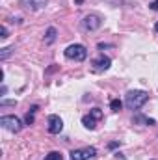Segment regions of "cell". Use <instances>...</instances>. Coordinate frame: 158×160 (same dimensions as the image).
I'll return each mask as SVG.
<instances>
[{"instance_id":"14","label":"cell","mask_w":158,"mask_h":160,"mask_svg":"<svg viewBox=\"0 0 158 160\" xmlns=\"http://www.w3.org/2000/svg\"><path fill=\"white\" fill-rule=\"evenodd\" d=\"M91 116H93V118H97V119H101V118H102L101 108H93V110H91Z\"/></svg>"},{"instance_id":"18","label":"cell","mask_w":158,"mask_h":160,"mask_svg":"<svg viewBox=\"0 0 158 160\" xmlns=\"http://www.w3.org/2000/svg\"><path fill=\"white\" fill-rule=\"evenodd\" d=\"M155 30H156V32H158V22H156V24H155Z\"/></svg>"},{"instance_id":"5","label":"cell","mask_w":158,"mask_h":160,"mask_svg":"<svg viewBox=\"0 0 158 160\" xmlns=\"http://www.w3.org/2000/svg\"><path fill=\"white\" fill-rule=\"evenodd\" d=\"M93 71L95 73H101V71H106V69H110V65H112V62H110V58H106V56H99V58H95L93 60Z\"/></svg>"},{"instance_id":"11","label":"cell","mask_w":158,"mask_h":160,"mask_svg":"<svg viewBox=\"0 0 158 160\" xmlns=\"http://www.w3.org/2000/svg\"><path fill=\"white\" fill-rule=\"evenodd\" d=\"M54 39H56V28H48L47 30V43L50 45V43H54Z\"/></svg>"},{"instance_id":"15","label":"cell","mask_w":158,"mask_h":160,"mask_svg":"<svg viewBox=\"0 0 158 160\" xmlns=\"http://www.w3.org/2000/svg\"><path fill=\"white\" fill-rule=\"evenodd\" d=\"M9 52H11V48H2V54H0V60H6V58L9 56Z\"/></svg>"},{"instance_id":"9","label":"cell","mask_w":158,"mask_h":160,"mask_svg":"<svg viewBox=\"0 0 158 160\" xmlns=\"http://www.w3.org/2000/svg\"><path fill=\"white\" fill-rule=\"evenodd\" d=\"M95 121H97V118H93V116L89 114V116H84V118H82V125H84L86 128H89V130H93V128L97 127V125H95Z\"/></svg>"},{"instance_id":"13","label":"cell","mask_w":158,"mask_h":160,"mask_svg":"<svg viewBox=\"0 0 158 160\" xmlns=\"http://www.w3.org/2000/svg\"><path fill=\"white\" fill-rule=\"evenodd\" d=\"M36 110H37V106H34L30 112H28V116H26V123L30 125V123H34V114H36Z\"/></svg>"},{"instance_id":"17","label":"cell","mask_w":158,"mask_h":160,"mask_svg":"<svg viewBox=\"0 0 158 160\" xmlns=\"http://www.w3.org/2000/svg\"><path fill=\"white\" fill-rule=\"evenodd\" d=\"M151 8H153V9H158V0H155V2L151 4Z\"/></svg>"},{"instance_id":"2","label":"cell","mask_w":158,"mask_h":160,"mask_svg":"<svg viewBox=\"0 0 158 160\" xmlns=\"http://www.w3.org/2000/svg\"><path fill=\"white\" fill-rule=\"evenodd\" d=\"M86 56H87V50H86V47H84V45L75 43V45H69V47L65 48V58H69V60L84 62V60H86Z\"/></svg>"},{"instance_id":"16","label":"cell","mask_w":158,"mask_h":160,"mask_svg":"<svg viewBox=\"0 0 158 160\" xmlns=\"http://www.w3.org/2000/svg\"><path fill=\"white\" fill-rule=\"evenodd\" d=\"M0 34H2L0 38H2V39H6V38H7V28H6V26H2V28H0Z\"/></svg>"},{"instance_id":"6","label":"cell","mask_w":158,"mask_h":160,"mask_svg":"<svg viewBox=\"0 0 158 160\" xmlns=\"http://www.w3.org/2000/svg\"><path fill=\"white\" fill-rule=\"evenodd\" d=\"M63 128V121L60 116H48V132L50 134H60Z\"/></svg>"},{"instance_id":"8","label":"cell","mask_w":158,"mask_h":160,"mask_svg":"<svg viewBox=\"0 0 158 160\" xmlns=\"http://www.w3.org/2000/svg\"><path fill=\"white\" fill-rule=\"evenodd\" d=\"M82 26L86 30H97L101 26V17L99 15H86L82 21Z\"/></svg>"},{"instance_id":"10","label":"cell","mask_w":158,"mask_h":160,"mask_svg":"<svg viewBox=\"0 0 158 160\" xmlns=\"http://www.w3.org/2000/svg\"><path fill=\"white\" fill-rule=\"evenodd\" d=\"M45 160H63V155L60 153V151H52V153H48Z\"/></svg>"},{"instance_id":"4","label":"cell","mask_w":158,"mask_h":160,"mask_svg":"<svg viewBox=\"0 0 158 160\" xmlns=\"http://www.w3.org/2000/svg\"><path fill=\"white\" fill-rule=\"evenodd\" d=\"M97 155L95 147H82V149H75L71 153V160H89Z\"/></svg>"},{"instance_id":"12","label":"cell","mask_w":158,"mask_h":160,"mask_svg":"<svg viewBox=\"0 0 158 160\" xmlns=\"http://www.w3.org/2000/svg\"><path fill=\"white\" fill-rule=\"evenodd\" d=\"M110 106H112V110H114V112H119V110L123 108V102H121L119 99H112V102H110Z\"/></svg>"},{"instance_id":"1","label":"cell","mask_w":158,"mask_h":160,"mask_svg":"<svg viewBox=\"0 0 158 160\" xmlns=\"http://www.w3.org/2000/svg\"><path fill=\"white\" fill-rule=\"evenodd\" d=\"M147 99H149V95L145 91H141V89H130L126 93V97H125V104L130 110H138V108H141L147 102Z\"/></svg>"},{"instance_id":"3","label":"cell","mask_w":158,"mask_h":160,"mask_svg":"<svg viewBox=\"0 0 158 160\" xmlns=\"http://www.w3.org/2000/svg\"><path fill=\"white\" fill-rule=\"evenodd\" d=\"M0 125L6 128V130H11V132H19L21 130V119L15 118V116H2L0 118Z\"/></svg>"},{"instance_id":"7","label":"cell","mask_w":158,"mask_h":160,"mask_svg":"<svg viewBox=\"0 0 158 160\" xmlns=\"http://www.w3.org/2000/svg\"><path fill=\"white\" fill-rule=\"evenodd\" d=\"M47 4H48V0H21V6H22L24 9H30V11L43 9Z\"/></svg>"}]
</instances>
